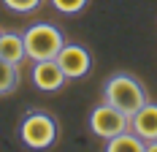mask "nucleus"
<instances>
[{"instance_id":"1","label":"nucleus","mask_w":157,"mask_h":152,"mask_svg":"<svg viewBox=\"0 0 157 152\" xmlns=\"http://www.w3.org/2000/svg\"><path fill=\"white\" fill-rule=\"evenodd\" d=\"M103 101L111 103V106H117V109H122L127 117H133L149 101V95H146V87L133 74L119 71V74H111L106 79V84H103Z\"/></svg>"},{"instance_id":"2","label":"nucleus","mask_w":157,"mask_h":152,"mask_svg":"<svg viewBox=\"0 0 157 152\" xmlns=\"http://www.w3.org/2000/svg\"><path fill=\"white\" fill-rule=\"evenodd\" d=\"M57 136H60L57 120L44 109L27 111L19 122V138L27 150H49L57 144Z\"/></svg>"},{"instance_id":"3","label":"nucleus","mask_w":157,"mask_h":152,"mask_svg":"<svg viewBox=\"0 0 157 152\" xmlns=\"http://www.w3.org/2000/svg\"><path fill=\"white\" fill-rule=\"evenodd\" d=\"M22 35H25V54L33 62L35 60H54L57 52L65 44L63 30L57 25H52V22H35Z\"/></svg>"},{"instance_id":"4","label":"nucleus","mask_w":157,"mask_h":152,"mask_svg":"<svg viewBox=\"0 0 157 152\" xmlns=\"http://www.w3.org/2000/svg\"><path fill=\"white\" fill-rule=\"evenodd\" d=\"M130 128V117H127L122 109L111 106V103H98V106L90 111V130H92L98 138H111L117 133H122Z\"/></svg>"},{"instance_id":"5","label":"nucleus","mask_w":157,"mask_h":152,"mask_svg":"<svg viewBox=\"0 0 157 152\" xmlns=\"http://www.w3.org/2000/svg\"><path fill=\"white\" fill-rule=\"evenodd\" d=\"M54 60H57V65L63 68V74L68 79H84V76L92 71V54L81 44H68L65 41Z\"/></svg>"},{"instance_id":"6","label":"nucleus","mask_w":157,"mask_h":152,"mask_svg":"<svg viewBox=\"0 0 157 152\" xmlns=\"http://www.w3.org/2000/svg\"><path fill=\"white\" fill-rule=\"evenodd\" d=\"M30 79L35 84V90H41V92H60L65 87V82H68V76L63 74L57 60H35Z\"/></svg>"},{"instance_id":"7","label":"nucleus","mask_w":157,"mask_h":152,"mask_svg":"<svg viewBox=\"0 0 157 152\" xmlns=\"http://www.w3.org/2000/svg\"><path fill=\"white\" fill-rule=\"evenodd\" d=\"M130 130L138 133L144 141H152L157 138V103L146 101L133 117H130Z\"/></svg>"},{"instance_id":"8","label":"nucleus","mask_w":157,"mask_h":152,"mask_svg":"<svg viewBox=\"0 0 157 152\" xmlns=\"http://www.w3.org/2000/svg\"><path fill=\"white\" fill-rule=\"evenodd\" d=\"M144 147H146V141H144L138 133H133V130L127 128V130H122V133L106 138V147H103V150L106 152H144Z\"/></svg>"},{"instance_id":"9","label":"nucleus","mask_w":157,"mask_h":152,"mask_svg":"<svg viewBox=\"0 0 157 152\" xmlns=\"http://www.w3.org/2000/svg\"><path fill=\"white\" fill-rule=\"evenodd\" d=\"M0 57L14 62V65H19L27 57L25 54V35L22 33H3L0 35Z\"/></svg>"},{"instance_id":"10","label":"nucleus","mask_w":157,"mask_h":152,"mask_svg":"<svg viewBox=\"0 0 157 152\" xmlns=\"http://www.w3.org/2000/svg\"><path fill=\"white\" fill-rule=\"evenodd\" d=\"M16 87H19V65L0 57V98L11 95Z\"/></svg>"},{"instance_id":"11","label":"nucleus","mask_w":157,"mask_h":152,"mask_svg":"<svg viewBox=\"0 0 157 152\" xmlns=\"http://www.w3.org/2000/svg\"><path fill=\"white\" fill-rule=\"evenodd\" d=\"M49 3H52V8H54V11H60V14H68V16L81 14V11L90 6V0H49Z\"/></svg>"},{"instance_id":"12","label":"nucleus","mask_w":157,"mask_h":152,"mask_svg":"<svg viewBox=\"0 0 157 152\" xmlns=\"http://www.w3.org/2000/svg\"><path fill=\"white\" fill-rule=\"evenodd\" d=\"M0 3L14 14H33L44 6V0H0Z\"/></svg>"},{"instance_id":"13","label":"nucleus","mask_w":157,"mask_h":152,"mask_svg":"<svg viewBox=\"0 0 157 152\" xmlns=\"http://www.w3.org/2000/svg\"><path fill=\"white\" fill-rule=\"evenodd\" d=\"M0 35H3V30H0Z\"/></svg>"}]
</instances>
